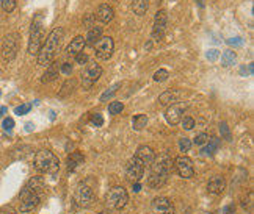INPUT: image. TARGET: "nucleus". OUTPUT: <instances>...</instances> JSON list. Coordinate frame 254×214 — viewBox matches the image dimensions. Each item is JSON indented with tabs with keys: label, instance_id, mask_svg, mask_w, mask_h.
Masks as SVG:
<instances>
[{
	"label": "nucleus",
	"instance_id": "f257e3e1",
	"mask_svg": "<svg viewBox=\"0 0 254 214\" xmlns=\"http://www.w3.org/2000/svg\"><path fill=\"white\" fill-rule=\"evenodd\" d=\"M44 180L41 177H33L28 180V183L22 188L21 194H19V203H21V211L28 213L33 211L38 203H40L43 192H44Z\"/></svg>",
	"mask_w": 254,
	"mask_h": 214
},
{
	"label": "nucleus",
	"instance_id": "f03ea898",
	"mask_svg": "<svg viewBox=\"0 0 254 214\" xmlns=\"http://www.w3.org/2000/svg\"><path fill=\"white\" fill-rule=\"evenodd\" d=\"M63 36H64V30L62 27H57L49 33V36L46 38V41L40 48V52H38V64L49 66L54 61V58L57 56L58 50H60Z\"/></svg>",
	"mask_w": 254,
	"mask_h": 214
},
{
	"label": "nucleus",
	"instance_id": "7ed1b4c3",
	"mask_svg": "<svg viewBox=\"0 0 254 214\" xmlns=\"http://www.w3.org/2000/svg\"><path fill=\"white\" fill-rule=\"evenodd\" d=\"M44 43V17L43 14H36L30 25V38H28V53L38 55Z\"/></svg>",
	"mask_w": 254,
	"mask_h": 214
},
{
	"label": "nucleus",
	"instance_id": "20e7f679",
	"mask_svg": "<svg viewBox=\"0 0 254 214\" xmlns=\"http://www.w3.org/2000/svg\"><path fill=\"white\" fill-rule=\"evenodd\" d=\"M35 168L49 175H55L60 171V161L51 150H40L35 155Z\"/></svg>",
	"mask_w": 254,
	"mask_h": 214
},
{
	"label": "nucleus",
	"instance_id": "39448f33",
	"mask_svg": "<svg viewBox=\"0 0 254 214\" xmlns=\"http://www.w3.org/2000/svg\"><path fill=\"white\" fill-rule=\"evenodd\" d=\"M127 200H129V196H127V191L123 188V186H115L109 191V194H107L105 197V203L107 207H109L110 210H123L126 207Z\"/></svg>",
	"mask_w": 254,
	"mask_h": 214
},
{
	"label": "nucleus",
	"instance_id": "423d86ee",
	"mask_svg": "<svg viewBox=\"0 0 254 214\" xmlns=\"http://www.w3.org/2000/svg\"><path fill=\"white\" fill-rule=\"evenodd\" d=\"M151 172L165 175V177H170L174 172V160L170 157L168 153H160L159 157H155L152 164H151Z\"/></svg>",
	"mask_w": 254,
	"mask_h": 214
},
{
	"label": "nucleus",
	"instance_id": "0eeeda50",
	"mask_svg": "<svg viewBox=\"0 0 254 214\" xmlns=\"http://www.w3.org/2000/svg\"><path fill=\"white\" fill-rule=\"evenodd\" d=\"M102 75V67L97 63H86L85 69L80 74V80L83 89H90V87L99 80V77Z\"/></svg>",
	"mask_w": 254,
	"mask_h": 214
},
{
	"label": "nucleus",
	"instance_id": "6e6552de",
	"mask_svg": "<svg viewBox=\"0 0 254 214\" xmlns=\"http://www.w3.org/2000/svg\"><path fill=\"white\" fill-rule=\"evenodd\" d=\"M19 48V36L16 33H9L2 41V56L5 61H13L17 55Z\"/></svg>",
	"mask_w": 254,
	"mask_h": 214
},
{
	"label": "nucleus",
	"instance_id": "1a4fd4ad",
	"mask_svg": "<svg viewBox=\"0 0 254 214\" xmlns=\"http://www.w3.org/2000/svg\"><path fill=\"white\" fill-rule=\"evenodd\" d=\"M74 202L82 208H88L93 205L94 202V192L90 186L86 184H79L74 192Z\"/></svg>",
	"mask_w": 254,
	"mask_h": 214
},
{
	"label": "nucleus",
	"instance_id": "9d476101",
	"mask_svg": "<svg viewBox=\"0 0 254 214\" xmlns=\"http://www.w3.org/2000/svg\"><path fill=\"white\" fill-rule=\"evenodd\" d=\"M113 48H115L113 38L102 36L101 40L94 44L96 58H99V60H109V58L112 56V53H113Z\"/></svg>",
	"mask_w": 254,
	"mask_h": 214
},
{
	"label": "nucleus",
	"instance_id": "9b49d317",
	"mask_svg": "<svg viewBox=\"0 0 254 214\" xmlns=\"http://www.w3.org/2000/svg\"><path fill=\"white\" fill-rule=\"evenodd\" d=\"M167 24H168V14L165 9H160L155 14V19H154V28H152V38L154 41H162V38L167 32Z\"/></svg>",
	"mask_w": 254,
	"mask_h": 214
},
{
	"label": "nucleus",
	"instance_id": "f8f14e48",
	"mask_svg": "<svg viewBox=\"0 0 254 214\" xmlns=\"http://www.w3.org/2000/svg\"><path fill=\"white\" fill-rule=\"evenodd\" d=\"M143 173H144V166L133 157L129 163H127V168H126L127 180L130 183H138L143 178Z\"/></svg>",
	"mask_w": 254,
	"mask_h": 214
},
{
	"label": "nucleus",
	"instance_id": "ddd939ff",
	"mask_svg": "<svg viewBox=\"0 0 254 214\" xmlns=\"http://www.w3.org/2000/svg\"><path fill=\"white\" fill-rule=\"evenodd\" d=\"M174 171L178 172L182 178H191L194 175L193 161L189 157H178L174 160Z\"/></svg>",
	"mask_w": 254,
	"mask_h": 214
},
{
	"label": "nucleus",
	"instance_id": "4468645a",
	"mask_svg": "<svg viewBox=\"0 0 254 214\" xmlns=\"http://www.w3.org/2000/svg\"><path fill=\"white\" fill-rule=\"evenodd\" d=\"M151 210L154 214H174V205L173 202L167 197H157L152 200Z\"/></svg>",
	"mask_w": 254,
	"mask_h": 214
},
{
	"label": "nucleus",
	"instance_id": "2eb2a0df",
	"mask_svg": "<svg viewBox=\"0 0 254 214\" xmlns=\"http://www.w3.org/2000/svg\"><path fill=\"white\" fill-rule=\"evenodd\" d=\"M184 108H185V105H182V103H179V105L174 103V105L168 106V110L165 111V119H167V122L170 125H178L182 121Z\"/></svg>",
	"mask_w": 254,
	"mask_h": 214
},
{
	"label": "nucleus",
	"instance_id": "dca6fc26",
	"mask_svg": "<svg viewBox=\"0 0 254 214\" xmlns=\"http://www.w3.org/2000/svg\"><path fill=\"white\" fill-rule=\"evenodd\" d=\"M135 158L138 160L144 168H149L155 158V153L151 147H148V145H141V147H138V150H136Z\"/></svg>",
	"mask_w": 254,
	"mask_h": 214
},
{
	"label": "nucleus",
	"instance_id": "f3484780",
	"mask_svg": "<svg viewBox=\"0 0 254 214\" xmlns=\"http://www.w3.org/2000/svg\"><path fill=\"white\" fill-rule=\"evenodd\" d=\"M113 16H115L113 8L110 5H107V3H102V5L97 6L96 14H94V17L102 24H110L113 21Z\"/></svg>",
	"mask_w": 254,
	"mask_h": 214
},
{
	"label": "nucleus",
	"instance_id": "a211bd4d",
	"mask_svg": "<svg viewBox=\"0 0 254 214\" xmlns=\"http://www.w3.org/2000/svg\"><path fill=\"white\" fill-rule=\"evenodd\" d=\"M86 43H85V38L83 36H75L74 40L71 41V44L66 47V55L67 56H75L77 53L83 52Z\"/></svg>",
	"mask_w": 254,
	"mask_h": 214
},
{
	"label": "nucleus",
	"instance_id": "6ab92c4d",
	"mask_svg": "<svg viewBox=\"0 0 254 214\" xmlns=\"http://www.w3.org/2000/svg\"><path fill=\"white\" fill-rule=\"evenodd\" d=\"M207 189L213 196H220L226 189V181H224L223 177H212L207 183Z\"/></svg>",
	"mask_w": 254,
	"mask_h": 214
},
{
	"label": "nucleus",
	"instance_id": "aec40b11",
	"mask_svg": "<svg viewBox=\"0 0 254 214\" xmlns=\"http://www.w3.org/2000/svg\"><path fill=\"white\" fill-rule=\"evenodd\" d=\"M85 161L83 155L80 152H72L69 157H67V171H75L79 166H82Z\"/></svg>",
	"mask_w": 254,
	"mask_h": 214
},
{
	"label": "nucleus",
	"instance_id": "412c9836",
	"mask_svg": "<svg viewBox=\"0 0 254 214\" xmlns=\"http://www.w3.org/2000/svg\"><path fill=\"white\" fill-rule=\"evenodd\" d=\"M178 99H179V92H176V91H165L163 94H160L159 102L163 106H171V105H174L176 102H178Z\"/></svg>",
	"mask_w": 254,
	"mask_h": 214
},
{
	"label": "nucleus",
	"instance_id": "4be33fe9",
	"mask_svg": "<svg viewBox=\"0 0 254 214\" xmlns=\"http://www.w3.org/2000/svg\"><path fill=\"white\" fill-rule=\"evenodd\" d=\"M168 177H165V175H159V173H154L151 172L149 178H148V184L152 188V189H160L165 183H167Z\"/></svg>",
	"mask_w": 254,
	"mask_h": 214
},
{
	"label": "nucleus",
	"instance_id": "5701e85b",
	"mask_svg": "<svg viewBox=\"0 0 254 214\" xmlns=\"http://www.w3.org/2000/svg\"><path fill=\"white\" fill-rule=\"evenodd\" d=\"M102 38V27H93L90 28V32H88V36L85 38V43L90 44V45H94L97 41H99Z\"/></svg>",
	"mask_w": 254,
	"mask_h": 214
},
{
	"label": "nucleus",
	"instance_id": "b1692460",
	"mask_svg": "<svg viewBox=\"0 0 254 214\" xmlns=\"http://www.w3.org/2000/svg\"><path fill=\"white\" fill-rule=\"evenodd\" d=\"M58 66L57 64H49L47 66V69H46V72H44V75H43V79H41V82L43 83H49V82H52V80H55V77H58Z\"/></svg>",
	"mask_w": 254,
	"mask_h": 214
},
{
	"label": "nucleus",
	"instance_id": "393cba45",
	"mask_svg": "<svg viewBox=\"0 0 254 214\" xmlns=\"http://www.w3.org/2000/svg\"><path fill=\"white\" fill-rule=\"evenodd\" d=\"M132 8H133L135 14L143 16L146 11H148V8H149V0H133Z\"/></svg>",
	"mask_w": 254,
	"mask_h": 214
},
{
	"label": "nucleus",
	"instance_id": "a878e982",
	"mask_svg": "<svg viewBox=\"0 0 254 214\" xmlns=\"http://www.w3.org/2000/svg\"><path fill=\"white\" fill-rule=\"evenodd\" d=\"M236 60H237L236 52L226 50V52H223V55H221V66L223 67H231V66L236 64Z\"/></svg>",
	"mask_w": 254,
	"mask_h": 214
},
{
	"label": "nucleus",
	"instance_id": "bb28decb",
	"mask_svg": "<svg viewBox=\"0 0 254 214\" xmlns=\"http://www.w3.org/2000/svg\"><path fill=\"white\" fill-rule=\"evenodd\" d=\"M146 124H148V116L146 114H136L133 118V128L136 131H140L146 127Z\"/></svg>",
	"mask_w": 254,
	"mask_h": 214
},
{
	"label": "nucleus",
	"instance_id": "cd10ccee",
	"mask_svg": "<svg viewBox=\"0 0 254 214\" xmlns=\"http://www.w3.org/2000/svg\"><path fill=\"white\" fill-rule=\"evenodd\" d=\"M120 87H121V83H115L113 86H110L109 89H107V91L101 95V102H107L109 99H112V97H113L116 92H118Z\"/></svg>",
	"mask_w": 254,
	"mask_h": 214
},
{
	"label": "nucleus",
	"instance_id": "c85d7f7f",
	"mask_svg": "<svg viewBox=\"0 0 254 214\" xmlns=\"http://www.w3.org/2000/svg\"><path fill=\"white\" fill-rule=\"evenodd\" d=\"M75 85H77L75 79H69V80H67V82L63 85V87H62V91H60V97H66L67 94H71V92L75 89Z\"/></svg>",
	"mask_w": 254,
	"mask_h": 214
},
{
	"label": "nucleus",
	"instance_id": "c756f323",
	"mask_svg": "<svg viewBox=\"0 0 254 214\" xmlns=\"http://www.w3.org/2000/svg\"><path fill=\"white\" fill-rule=\"evenodd\" d=\"M218 145H220V142H218V139H217V138H209L207 145H206V147H204V150H202V152H206L207 155H213V153H215V150L218 149Z\"/></svg>",
	"mask_w": 254,
	"mask_h": 214
},
{
	"label": "nucleus",
	"instance_id": "7c9ffc66",
	"mask_svg": "<svg viewBox=\"0 0 254 214\" xmlns=\"http://www.w3.org/2000/svg\"><path fill=\"white\" fill-rule=\"evenodd\" d=\"M0 5H2L5 13H11L16 8V0H0Z\"/></svg>",
	"mask_w": 254,
	"mask_h": 214
},
{
	"label": "nucleus",
	"instance_id": "2f4dec72",
	"mask_svg": "<svg viewBox=\"0 0 254 214\" xmlns=\"http://www.w3.org/2000/svg\"><path fill=\"white\" fill-rule=\"evenodd\" d=\"M124 110V105L121 102H112L109 105V113L110 114H120Z\"/></svg>",
	"mask_w": 254,
	"mask_h": 214
},
{
	"label": "nucleus",
	"instance_id": "473e14b6",
	"mask_svg": "<svg viewBox=\"0 0 254 214\" xmlns=\"http://www.w3.org/2000/svg\"><path fill=\"white\" fill-rule=\"evenodd\" d=\"M170 77V72L167 69H159L157 72L154 74V80L155 82H165Z\"/></svg>",
	"mask_w": 254,
	"mask_h": 214
},
{
	"label": "nucleus",
	"instance_id": "72a5a7b5",
	"mask_svg": "<svg viewBox=\"0 0 254 214\" xmlns=\"http://www.w3.org/2000/svg\"><path fill=\"white\" fill-rule=\"evenodd\" d=\"M179 149H181V152L187 153V152L191 149V141H190L189 138H182V139L179 141Z\"/></svg>",
	"mask_w": 254,
	"mask_h": 214
},
{
	"label": "nucleus",
	"instance_id": "f704fd0d",
	"mask_svg": "<svg viewBox=\"0 0 254 214\" xmlns=\"http://www.w3.org/2000/svg\"><path fill=\"white\" fill-rule=\"evenodd\" d=\"M32 110V105L30 103H24V105H21V106H17V108L14 110V113L17 114V116H24V114H27L28 111Z\"/></svg>",
	"mask_w": 254,
	"mask_h": 214
},
{
	"label": "nucleus",
	"instance_id": "c9c22d12",
	"mask_svg": "<svg viewBox=\"0 0 254 214\" xmlns=\"http://www.w3.org/2000/svg\"><path fill=\"white\" fill-rule=\"evenodd\" d=\"M220 133L224 139H231V131H229V127L226 122H221L220 124Z\"/></svg>",
	"mask_w": 254,
	"mask_h": 214
},
{
	"label": "nucleus",
	"instance_id": "e433bc0d",
	"mask_svg": "<svg viewBox=\"0 0 254 214\" xmlns=\"http://www.w3.org/2000/svg\"><path fill=\"white\" fill-rule=\"evenodd\" d=\"M94 21H96L94 14H86V16H85V19H83V27H86L88 30H90V28H93V27H94Z\"/></svg>",
	"mask_w": 254,
	"mask_h": 214
},
{
	"label": "nucleus",
	"instance_id": "4c0bfd02",
	"mask_svg": "<svg viewBox=\"0 0 254 214\" xmlns=\"http://www.w3.org/2000/svg\"><path fill=\"white\" fill-rule=\"evenodd\" d=\"M207 141H209V134H206V133H201L194 138V144L196 145H204V144H207Z\"/></svg>",
	"mask_w": 254,
	"mask_h": 214
},
{
	"label": "nucleus",
	"instance_id": "58836bf2",
	"mask_svg": "<svg viewBox=\"0 0 254 214\" xmlns=\"http://www.w3.org/2000/svg\"><path fill=\"white\" fill-rule=\"evenodd\" d=\"M91 122H93V125H96V127H102V125H104V118L99 113H96V114L91 116Z\"/></svg>",
	"mask_w": 254,
	"mask_h": 214
},
{
	"label": "nucleus",
	"instance_id": "ea45409f",
	"mask_svg": "<svg viewBox=\"0 0 254 214\" xmlns=\"http://www.w3.org/2000/svg\"><path fill=\"white\" fill-rule=\"evenodd\" d=\"M206 56H207L209 61H217L218 56H220V52L217 50V48H210V50L206 53Z\"/></svg>",
	"mask_w": 254,
	"mask_h": 214
},
{
	"label": "nucleus",
	"instance_id": "a19ab883",
	"mask_svg": "<svg viewBox=\"0 0 254 214\" xmlns=\"http://www.w3.org/2000/svg\"><path fill=\"white\" fill-rule=\"evenodd\" d=\"M181 122H182V127L185 130H191L194 127V119H191V118H184Z\"/></svg>",
	"mask_w": 254,
	"mask_h": 214
},
{
	"label": "nucleus",
	"instance_id": "79ce46f5",
	"mask_svg": "<svg viewBox=\"0 0 254 214\" xmlns=\"http://www.w3.org/2000/svg\"><path fill=\"white\" fill-rule=\"evenodd\" d=\"M74 58H75V63H77V64H86V63H88V55H86L85 52L77 53Z\"/></svg>",
	"mask_w": 254,
	"mask_h": 214
},
{
	"label": "nucleus",
	"instance_id": "37998d69",
	"mask_svg": "<svg viewBox=\"0 0 254 214\" xmlns=\"http://www.w3.org/2000/svg\"><path fill=\"white\" fill-rule=\"evenodd\" d=\"M60 71L64 74V75H71L72 74V66L69 63H63L62 67H60Z\"/></svg>",
	"mask_w": 254,
	"mask_h": 214
},
{
	"label": "nucleus",
	"instance_id": "c03bdc74",
	"mask_svg": "<svg viewBox=\"0 0 254 214\" xmlns=\"http://www.w3.org/2000/svg\"><path fill=\"white\" fill-rule=\"evenodd\" d=\"M13 127H14V121H13L11 118H6V119H3V128H5L6 131L13 130Z\"/></svg>",
	"mask_w": 254,
	"mask_h": 214
},
{
	"label": "nucleus",
	"instance_id": "a18cd8bd",
	"mask_svg": "<svg viewBox=\"0 0 254 214\" xmlns=\"http://www.w3.org/2000/svg\"><path fill=\"white\" fill-rule=\"evenodd\" d=\"M228 44L234 45V47H240V45H243V40L242 38H231V40H228Z\"/></svg>",
	"mask_w": 254,
	"mask_h": 214
},
{
	"label": "nucleus",
	"instance_id": "49530a36",
	"mask_svg": "<svg viewBox=\"0 0 254 214\" xmlns=\"http://www.w3.org/2000/svg\"><path fill=\"white\" fill-rule=\"evenodd\" d=\"M253 69H254V66L253 64H248V69H247V67H242V69H240V74L242 75H253Z\"/></svg>",
	"mask_w": 254,
	"mask_h": 214
},
{
	"label": "nucleus",
	"instance_id": "de8ad7c7",
	"mask_svg": "<svg viewBox=\"0 0 254 214\" xmlns=\"http://www.w3.org/2000/svg\"><path fill=\"white\" fill-rule=\"evenodd\" d=\"M234 213H236V207L234 205H228L223 208V214H234Z\"/></svg>",
	"mask_w": 254,
	"mask_h": 214
},
{
	"label": "nucleus",
	"instance_id": "09e8293b",
	"mask_svg": "<svg viewBox=\"0 0 254 214\" xmlns=\"http://www.w3.org/2000/svg\"><path fill=\"white\" fill-rule=\"evenodd\" d=\"M0 214H16V211L13 207H5V208L0 210Z\"/></svg>",
	"mask_w": 254,
	"mask_h": 214
},
{
	"label": "nucleus",
	"instance_id": "8fccbe9b",
	"mask_svg": "<svg viewBox=\"0 0 254 214\" xmlns=\"http://www.w3.org/2000/svg\"><path fill=\"white\" fill-rule=\"evenodd\" d=\"M141 189V186H140V183H133V191L135 192H138Z\"/></svg>",
	"mask_w": 254,
	"mask_h": 214
},
{
	"label": "nucleus",
	"instance_id": "3c124183",
	"mask_svg": "<svg viewBox=\"0 0 254 214\" xmlns=\"http://www.w3.org/2000/svg\"><path fill=\"white\" fill-rule=\"evenodd\" d=\"M6 113V108H5V106H3V108H0V118H2V116Z\"/></svg>",
	"mask_w": 254,
	"mask_h": 214
},
{
	"label": "nucleus",
	"instance_id": "603ef678",
	"mask_svg": "<svg viewBox=\"0 0 254 214\" xmlns=\"http://www.w3.org/2000/svg\"><path fill=\"white\" fill-rule=\"evenodd\" d=\"M196 2H198V5H199V6H202V5H204V0H196Z\"/></svg>",
	"mask_w": 254,
	"mask_h": 214
},
{
	"label": "nucleus",
	"instance_id": "864d4df0",
	"mask_svg": "<svg viewBox=\"0 0 254 214\" xmlns=\"http://www.w3.org/2000/svg\"><path fill=\"white\" fill-rule=\"evenodd\" d=\"M99 214H109V213H105V211H101Z\"/></svg>",
	"mask_w": 254,
	"mask_h": 214
}]
</instances>
